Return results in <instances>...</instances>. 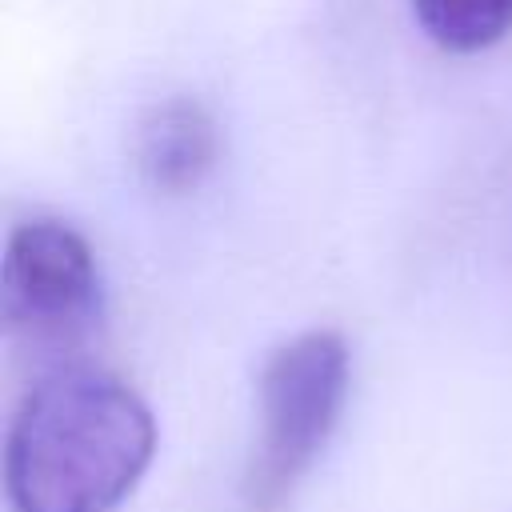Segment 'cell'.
Instances as JSON below:
<instances>
[{
    "label": "cell",
    "instance_id": "6da1fadb",
    "mask_svg": "<svg viewBox=\"0 0 512 512\" xmlns=\"http://www.w3.org/2000/svg\"><path fill=\"white\" fill-rule=\"evenodd\" d=\"M156 452L140 392L92 364H56L12 412L4 488L16 512H112Z\"/></svg>",
    "mask_w": 512,
    "mask_h": 512
},
{
    "label": "cell",
    "instance_id": "7a4b0ae2",
    "mask_svg": "<svg viewBox=\"0 0 512 512\" xmlns=\"http://www.w3.org/2000/svg\"><path fill=\"white\" fill-rule=\"evenodd\" d=\"M348 396V344L312 328L280 344L256 384V448L244 476V512H284L304 472L324 452Z\"/></svg>",
    "mask_w": 512,
    "mask_h": 512
},
{
    "label": "cell",
    "instance_id": "3957f363",
    "mask_svg": "<svg viewBox=\"0 0 512 512\" xmlns=\"http://www.w3.org/2000/svg\"><path fill=\"white\" fill-rule=\"evenodd\" d=\"M4 324L12 340L36 352L80 344L100 324V268L84 232L36 216L8 232L4 244Z\"/></svg>",
    "mask_w": 512,
    "mask_h": 512
},
{
    "label": "cell",
    "instance_id": "277c9868",
    "mask_svg": "<svg viewBox=\"0 0 512 512\" xmlns=\"http://www.w3.org/2000/svg\"><path fill=\"white\" fill-rule=\"evenodd\" d=\"M132 160L140 180L160 196L196 192L220 160L216 116L196 96H168L152 104L132 132Z\"/></svg>",
    "mask_w": 512,
    "mask_h": 512
},
{
    "label": "cell",
    "instance_id": "5b68a950",
    "mask_svg": "<svg viewBox=\"0 0 512 512\" xmlns=\"http://www.w3.org/2000/svg\"><path fill=\"white\" fill-rule=\"evenodd\" d=\"M424 36L456 56L484 52L512 32V0H412Z\"/></svg>",
    "mask_w": 512,
    "mask_h": 512
}]
</instances>
